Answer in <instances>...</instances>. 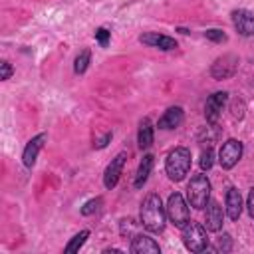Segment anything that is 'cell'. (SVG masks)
Instances as JSON below:
<instances>
[{
  "mask_svg": "<svg viewBox=\"0 0 254 254\" xmlns=\"http://www.w3.org/2000/svg\"><path fill=\"white\" fill-rule=\"evenodd\" d=\"M89 60H91V52H89V48H83L79 54H77V58H75V62H73V71L75 73H85V69H87V65H89Z\"/></svg>",
  "mask_w": 254,
  "mask_h": 254,
  "instance_id": "obj_19",
  "label": "cell"
},
{
  "mask_svg": "<svg viewBox=\"0 0 254 254\" xmlns=\"http://www.w3.org/2000/svg\"><path fill=\"white\" fill-rule=\"evenodd\" d=\"M153 165H155V157L149 153V155H145L143 159H141V163H139V167H137V173H135V189H141L145 183H147V179H149V175H151V171H153Z\"/></svg>",
  "mask_w": 254,
  "mask_h": 254,
  "instance_id": "obj_18",
  "label": "cell"
},
{
  "mask_svg": "<svg viewBox=\"0 0 254 254\" xmlns=\"http://www.w3.org/2000/svg\"><path fill=\"white\" fill-rule=\"evenodd\" d=\"M46 141H48V135H46V133H38L36 137H32V139L26 143V147H24V151H22V163H24L26 169H32V167L36 165L38 153L42 151V147H44Z\"/></svg>",
  "mask_w": 254,
  "mask_h": 254,
  "instance_id": "obj_11",
  "label": "cell"
},
{
  "mask_svg": "<svg viewBox=\"0 0 254 254\" xmlns=\"http://www.w3.org/2000/svg\"><path fill=\"white\" fill-rule=\"evenodd\" d=\"M222 220H224L222 206L216 200L210 198L204 206V226H206V230L208 232H220L222 230Z\"/></svg>",
  "mask_w": 254,
  "mask_h": 254,
  "instance_id": "obj_12",
  "label": "cell"
},
{
  "mask_svg": "<svg viewBox=\"0 0 254 254\" xmlns=\"http://www.w3.org/2000/svg\"><path fill=\"white\" fill-rule=\"evenodd\" d=\"M139 42L149 46V48H159V50H175L177 48V40L171 38V36H165V34H159V32H145L139 36Z\"/></svg>",
  "mask_w": 254,
  "mask_h": 254,
  "instance_id": "obj_13",
  "label": "cell"
},
{
  "mask_svg": "<svg viewBox=\"0 0 254 254\" xmlns=\"http://www.w3.org/2000/svg\"><path fill=\"white\" fill-rule=\"evenodd\" d=\"M212 250H218V252H230L232 250V238L228 232H222L218 238H216V246Z\"/></svg>",
  "mask_w": 254,
  "mask_h": 254,
  "instance_id": "obj_21",
  "label": "cell"
},
{
  "mask_svg": "<svg viewBox=\"0 0 254 254\" xmlns=\"http://www.w3.org/2000/svg\"><path fill=\"white\" fill-rule=\"evenodd\" d=\"M129 250L133 254H159L161 252V246L155 238H151L149 234H135L131 238V246Z\"/></svg>",
  "mask_w": 254,
  "mask_h": 254,
  "instance_id": "obj_14",
  "label": "cell"
},
{
  "mask_svg": "<svg viewBox=\"0 0 254 254\" xmlns=\"http://www.w3.org/2000/svg\"><path fill=\"white\" fill-rule=\"evenodd\" d=\"M93 36H95V40L99 42V46H101V48H105V46L109 44V36H111V32H109V30H105V28H97Z\"/></svg>",
  "mask_w": 254,
  "mask_h": 254,
  "instance_id": "obj_26",
  "label": "cell"
},
{
  "mask_svg": "<svg viewBox=\"0 0 254 254\" xmlns=\"http://www.w3.org/2000/svg\"><path fill=\"white\" fill-rule=\"evenodd\" d=\"M153 139H155V135H153V123H151L149 117H143L139 121V129H137V145H139V149H143V151L149 149L153 145Z\"/></svg>",
  "mask_w": 254,
  "mask_h": 254,
  "instance_id": "obj_17",
  "label": "cell"
},
{
  "mask_svg": "<svg viewBox=\"0 0 254 254\" xmlns=\"http://www.w3.org/2000/svg\"><path fill=\"white\" fill-rule=\"evenodd\" d=\"M125 159H127V153H117L111 163L105 167V173H103V185L105 189H115L119 179H121V171H123V165H125Z\"/></svg>",
  "mask_w": 254,
  "mask_h": 254,
  "instance_id": "obj_9",
  "label": "cell"
},
{
  "mask_svg": "<svg viewBox=\"0 0 254 254\" xmlns=\"http://www.w3.org/2000/svg\"><path fill=\"white\" fill-rule=\"evenodd\" d=\"M12 65H10V62H6V60H2L0 62V79H10V75H12Z\"/></svg>",
  "mask_w": 254,
  "mask_h": 254,
  "instance_id": "obj_27",
  "label": "cell"
},
{
  "mask_svg": "<svg viewBox=\"0 0 254 254\" xmlns=\"http://www.w3.org/2000/svg\"><path fill=\"white\" fill-rule=\"evenodd\" d=\"M238 71V58L234 54H224L210 65V75L214 79H228Z\"/></svg>",
  "mask_w": 254,
  "mask_h": 254,
  "instance_id": "obj_7",
  "label": "cell"
},
{
  "mask_svg": "<svg viewBox=\"0 0 254 254\" xmlns=\"http://www.w3.org/2000/svg\"><path fill=\"white\" fill-rule=\"evenodd\" d=\"M187 200L192 208L204 210L206 202L210 200V181L204 173L194 175L190 179V183L187 185Z\"/></svg>",
  "mask_w": 254,
  "mask_h": 254,
  "instance_id": "obj_3",
  "label": "cell"
},
{
  "mask_svg": "<svg viewBox=\"0 0 254 254\" xmlns=\"http://www.w3.org/2000/svg\"><path fill=\"white\" fill-rule=\"evenodd\" d=\"M190 165H192L190 151H189L187 147H175V149L167 155V161H165L167 177H169L171 181L179 183V181L185 179V175H189Z\"/></svg>",
  "mask_w": 254,
  "mask_h": 254,
  "instance_id": "obj_2",
  "label": "cell"
},
{
  "mask_svg": "<svg viewBox=\"0 0 254 254\" xmlns=\"http://www.w3.org/2000/svg\"><path fill=\"white\" fill-rule=\"evenodd\" d=\"M232 117H234V119H242V117H244V101L236 99V101L232 103Z\"/></svg>",
  "mask_w": 254,
  "mask_h": 254,
  "instance_id": "obj_28",
  "label": "cell"
},
{
  "mask_svg": "<svg viewBox=\"0 0 254 254\" xmlns=\"http://www.w3.org/2000/svg\"><path fill=\"white\" fill-rule=\"evenodd\" d=\"M183 244L190 252H202L208 248V236H206V226L189 220V224L183 228Z\"/></svg>",
  "mask_w": 254,
  "mask_h": 254,
  "instance_id": "obj_5",
  "label": "cell"
},
{
  "mask_svg": "<svg viewBox=\"0 0 254 254\" xmlns=\"http://www.w3.org/2000/svg\"><path fill=\"white\" fill-rule=\"evenodd\" d=\"M99 204H101V196H95V198H91V200H87L83 206H81V214L83 216H89V214H93L97 208H99Z\"/></svg>",
  "mask_w": 254,
  "mask_h": 254,
  "instance_id": "obj_25",
  "label": "cell"
},
{
  "mask_svg": "<svg viewBox=\"0 0 254 254\" xmlns=\"http://www.w3.org/2000/svg\"><path fill=\"white\" fill-rule=\"evenodd\" d=\"M167 218L173 226L177 228H185L190 220V210H189V200H185V196L181 192H173L167 200Z\"/></svg>",
  "mask_w": 254,
  "mask_h": 254,
  "instance_id": "obj_4",
  "label": "cell"
},
{
  "mask_svg": "<svg viewBox=\"0 0 254 254\" xmlns=\"http://www.w3.org/2000/svg\"><path fill=\"white\" fill-rule=\"evenodd\" d=\"M246 210H248V214L254 218V187L248 190V198H246Z\"/></svg>",
  "mask_w": 254,
  "mask_h": 254,
  "instance_id": "obj_29",
  "label": "cell"
},
{
  "mask_svg": "<svg viewBox=\"0 0 254 254\" xmlns=\"http://www.w3.org/2000/svg\"><path fill=\"white\" fill-rule=\"evenodd\" d=\"M135 226H137V222L133 220V218H123L121 220V224H119V230H121V236H135Z\"/></svg>",
  "mask_w": 254,
  "mask_h": 254,
  "instance_id": "obj_24",
  "label": "cell"
},
{
  "mask_svg": "<svg viewBox=\"0 0 254 254\" xmlns=\"http://www.w3.org/2000/svg\"><path fill=\"white\" fill-rule=\"evenodd\" d=\"M204 38L210 40V42H214V44H222V42L228 40V36H226L222 30H218V28H208V30L204 32Z\"/></svg>",
  "mask_w": 254,
  "mask_h": 254,
  "instance_id": "obj_22",
  "label": "cell"
},
{
  "mask_svg": "<svg viewBox=\"0 0 254 254\" xmlns=\"http://www.w3.org/2000/svg\"><path fill=\"white\" fill-rule=\"evenodd\" d=\"M165 222H167V208L161 196L157 192H149L141 202V224L149 232L161 234L165 230Z\"/></svg>",
  "mask_w": 254,
  "mask_h": 254,
  "instance_id": "obj_1",
  "label": "cell"
},
{
  "mask_svg": "<svg viewBox=\"0 0 254 254\" xmlns=\"http://www.w3.org/2000/svg\"><path fill=\"white\" fill-rule=\"evenodd\" d=\"M232 24L236 28V32L240 36H254V14L246 8H238V10H232Z\"/></svg>",
  "mask_w": 254,
  "mask_h": 254,
  "instance_id": "obj_10",
  "label": "cell"
},
{
  "mask_svg": "<svg viewBox=\"0 0 254 254\" xmlns=\"http://www.w3.org/2000/svg\"><path fill=\"white\" fill-rule=\"evenodd\" d=\"M89 238V230H81V232H77L67 244H65V248H64V252H67V254H71V252H77L83 244H85V240Z\"/></svg>",
  "mask_w": 254,
  "mask_h": 254,
  "instance_id": "obj_20",
  "label": "cell"
},
{
  "mask_svg": "<svg viewBox=\"0 0 254 254\" xmlns=\"http://www.w3.org/2000/svg\"><path fill=\"white\" fill-rule=\"evenodd\" d=\"M242 151H244L242 141H238V139H226L220 145V149H218V163H220V167L226 169V171L232 169L240 161Z\"/></svg>",
  "mask_w": 254,
  "mask_h": 254,
  "instance_id": "obj_6",
  "label": "cell"
},
{
  "mask_svg": "<svg viewBox=\"0 0 254 254\" xmlns=\"http://www.w3.org/2000/svg\"><path fill=\"white\" fill-rule=\"evenodd\" d=\"M224 204H226V214L230 220H238L240 214H242V194L238 189L230 187L226 190V198H224Z\"/></svg>",
  "mask_w": 254,
  "mask_h": 254,
  "instance_id": "obj_15",
  "label": "cell"
},
{
  "mask_svg": "<svg viewBox=\"0 0 254 254\" xmlns=\"http://www.w3.org/2000/svg\"><path fill=\"white\" fill-rule=\"evenodd\" d=\"M228 101V93L226 91H214L212 95H208L206 103H204V117L210 125H214L222 113V107Z\"/></svg>",
  "mask_w": 254,
  "mask_h": 254,
  "instance_id": "obj_8",
  "label": "cell"
},
{
  "mask_svg": "<svg viewBox=\"0 0 254 254\" xmlns=\"http://www.w3.org/2000/svg\"><path fill=\"white\" fill-rule=\"evenodd\" d=\"M111 137H113V133H107V135H105L103 139L95 141V143H93V147H95V149H103V147H105V145H107V143L111 141Z\"/></svg>",
  "mask_w": 254,
  "mask_h": 254,
  "instance_id": "obj_30",
  "label": "cell"
},
{
  "mask_svg": "<svg viewBox=\"0 0 254 254\" xmlns=\"http://www.w3.org/2000/svg\"><path fill=\"white\" fill-rule=\"evenodd\" d=\"M212 165H214V151H212L210 147H206V149L200 153V169H202V171H208Z\"/></svg>",
  "mask_w": 254,
  "mask_h": 254,
  "instance_id": "obj_23",
  "label": "cell"
},
{
  "mask_svg": "<svg viewBox=\"0 0 254 254\" xmlns=\"http://www.w3.org/2000/svg\"><path fill=\"white\" fill-rule=\"evenodd\" d=\"M183 119H185L183 107L173 105V107H169V109L163 113V117L159 119L157 127H159V129H177V127L183 123Z\"/></svg>",
  "mask_w": 254,
  "mask_h": 254,
  "instance_id": "obj_16",
  "label": "cell"
}]
</instances>
